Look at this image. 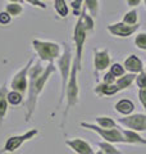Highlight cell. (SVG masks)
<instances>
[{
	"label": "cell",
	"mask_w": 146,
	"mask_h": 154,
	"mask_svg": "<svg viewBox=\"0 0 146 154\" xmlns=\"http://www.w3.org/2000/svg\"><path fill=\"white\" fill-rule=\"evenodd\" d=\"M56 71L54 63H49L46 67H42L41 63L32 64L28 71V89L26 100V122H30L36 109L37 99L42 93L44 88L50 79V76Z\"/></svg>",
	"instance_id": "6da1fadb"
},
{
	"label": "cell",
	"mask_w": 146,
	"mask_h": 154,
	"mask_svg": "<svg viewBox=\"0 0 146 154\" xmlns=\"http://www.w3.org/2000/svg\"><path fill=\"white\" fill-rule=\"evenodd\" d=\"M72 64H73L72 46L68 42H63V53L60 58L58 59V68H59L60 76H62V93H60L59 102H58V107L62 105L63 100L65 99V90H67L68 80H69V76H71Z\"/></svg>",
	"instance_id": "7a4b0ae2"
},
{
	"label": "cell",
	"mask_w": 146,
	"mask_h": 154,
	"mask_svg": "<svg viewBox=\"0 0 146 154\" xmlns=\"http://www.w3.org/2000/svg\"><path fill=\"white\" fill-rule=\"evenodd\" d=\"M77 72H80L77 62L73 59V64H72V71H71V76L68 80V85H67V90H65V99H67V107L64 110V118H63V123L65 122L67 116L69 109L73 108L75 105L78 103V96H80V88H78V80H77Z\"/></svg>",
	"instance_id": "3957f363"
},
{
	"label": "cell",
	"mask_w": 146,
	"mask_h": 154,
	"mask_svg": "<svg viewBox=\"0 0 146 154\" xmlns=\"http://www.w3.org/2000/svg\"><path fill=\"white\" fill-rule=\"evenodd\" d=\"M32 48L36 51L41 60L53 63L55 59L60 58V45L53 41H44V40H32Z\"/></svg>",
	"instance_id": "277c9868"
},
{
	"label": "cell",
	"mask_w": 146,
	"mask_h": 154,
	"mask_svg": "<svg viewBox=\"0 0 146 154\" xmlns=\"http://www.w3.org/2000/svg\"><path fill=\"white\" fill-rule=\"evenodd\" d=\"M81 127H84L86 130H90V131L96 132L99 136H101V139H104V141H108L111 144L115 143H126L123 134L119 128H101L97 125L94 123H87V122H81Z\"/></svg>",
	"instance_id": "5b68a950"
},
{
	"label": "cell",
	"mask_w": 146,
	"mask_h": 154,
	"mask_svg": "<svg viewBox=\"0 0 146 154\" xmlns=\"http://www.w3.org/2000/svg\"><path fill=\"white\" fill-rule=\"evenodd\" d=\"M37 135H38V130L37 128H32V130H28L27 132H24L22 135H14V136H11L7 140V143L4 144L3 149L0 150V154L16 152L17 149L21 148L26 141L32 140V139L35 136H37Z\"/></svg>",
	"instance_id": "8992f818"
},
{
	"label": "cell",
	"mask_w": 146,
	"mask_h": 154,
	"mask_svg": "<svg viewBox=\"0 0 146 154\" xmlns=\"http://www.w3.org/2000/svg\"><path fill=\"white\" fill-rule=\"evenodd\" d=\"M87 31L84 28V26L81 25L80 19H77L75 30H73V41H75V46H76V57L75 60L77 62V66H78V69H82V54H84V46L87 38Z\"/></svg>",
	"instance_id": "52a82bcc"
},
{
	"label": "cell",
	"mask_w": 146,
	"mask_h": 154,
	"mask_svg": "<svg viewBox=\"0 0 146 154\" xmlns=\"http://www.w3.org/2000/svg\"><path fill=\"white\" fill-rule=\"evenodd\" d=\"M33 64V58H31L28 60V63L23 67L21 71H18L14 77L12 79V82H11V88L13 91H17L19 94H26V91L28 89V84H27V80H28V71L32 67Z\"/></svg>",
	"instance_id": "ba28073f"
},
{
	"label": "cell",
	"mask_w": 146,
	"mask_h": 154,
	"mask_svg": "<svg viewBox=\"0 0 146 154\" xmlns=\"http://www.w3.org/2000/svg\"><path fill=\"white\" fill-rule=\"evenodd\" d=\"M120 125H123L126 128L132 130L136 132H144L146 131V114L136 113L131 116H126L118 119Z\"/></svg>",
	"instance_id": "9c48e42d"
},
{
	"label": "cell",
	"mask_w": 146,
	"mask_h": 154,
	"mask_svg": "<svg viewBox=\"0 0 146 154\" xmlns=\"http://www.w3.org/2000/svg\"><path fill=\"white\" fill-rule=\"evenodd\" d=\"M138 28H140L138 23L135 25V26H128L123 22H117V23H113V25H109L108 27H106V30H108L113 36L128 37L131 35H133L135 32H137Z\"/></svg>",
	"instance_id": "30bf717a"
},
{
	"label": "cell",
	"mask_w": 146,
	"mask_h": 154,
	"mask_svg": "<svg viewBox=\"0 0 146 154\" xmlns=\"http://www.w3.org/2000/svg\"><path fill=\"white\" fill-rule=\"evenodd\" d=\"M110 66V54L109 51L104 49V50H99V49H94V67H95V75L101 71H105L108 67Z\"/></svg>",
	"instance_id": "8fae6325"
},
{
	"label": "cell",
	"mask_w": 146,
	"mask_h": 154,
	"mask_svg": "<svg viewBox=\"0 0 146 154\" xmlns=\"http://www.w3.org/2000/svg\"><path fill=\"white\" fill-rule=\"evenodd\" d=\"M65 145L71 148L72 152H75L76 154H95L94 149L87 141L82 140V139H71V140L65 141Z\"/></svg>",
	"instance_id": "7c38bea8"
},
{
	"label": "cell",
	"mask_w": 146,
	"mask_h": 154,
	"mask_svg": "<svg viewBox=\"0 0 146 154\" xmlns=\"http://www.w3.org/2000/svg\"><path fill=\"white\" fill-rule=\"evenodd\" d=\"M123 67L127 71H129L131 73H140L141 71H144V64H142V60L140 59V58L137 55H129L127 59L124 60V64Z\"/></svg>",
	"instance_id": "4fadbf2b"
},
{
	"label": "cell",
	"mask_w": 146,
	"mask_h": 154,
	"mask_svg": "<svg viewBox=\"0 0 146 154\" xmlns=\"http://www.w3.org/2000/svg\"><path fill=\"white\" fill-rule=\"evenodd\" d=\"M123 134L126 144H137V145H146V139H144L138 132L132 131V130H120Z\"/></svg>",
	"instance_id": "5bb4252c"
},
{
	"label": "cell",
	"mask_w": 146,
	"mask_h": 154,
	"mask_svg": "<svg viewBox=\"0 0 146 154\" xmlns=\"http://www.w3.org/2000/svg\"><path fill=\"white\" fill-rule=\"evenodd\" d=\"M114 109L117 113L123 114V116H131L135 110V104L132 100L129 99H120L119 102H117L114 105Z\"/></svg>",
	"instance_id": "9a60e30c"
},
{
	"label": "cell",
	"mask_w": 146,
	"mask_h": 154,
	"mask_svg": "<svg viewBox=\"0 0 146 154\" xmlns=\"http://www.w3.org/2000/svg\"><path fill=\"white\" fill-rule=\"evenodd\" d=\"M119 91V89L117 88V85H108V84H97L94 89V93L97 96H111V95H115Z\"/></svg>",
	"instance_id": "2e32d148"
},
{
	"label": "cell",
	"mask_w": 146,
	"mask_h": 154,
	"mask_svg": "<svg viewBox=\"0 0 146 154\" xmlns=\"http://www.w3.org/2000/svg\"><path fill=\"white\" fill-rule=\"evenodd\" d=\"M136 77L137 76H136L135 73H128V75H124V76L119 77V79H117V81H115L117 88L119 89V91L128 89L129 86L136 81Z\"/></svg>",
	"instance_id": "e0dca14e"
},
{
	"label": "cell",
	"mask_w": 146,
	"mask_h": 154,
	"mask_svg": "<svg viewBox=\"0 0 146 154\" xmlns=\"http://www.w3.org/2000/svg\"><path fill=\"white\" fill-rule=\"evenodd\" d=\"M8 91L5 86L0 88V123L3 122V119L5 118L7 112H8V99H7Z\"/></svg>",
	"instance_id": "ac0fdd59"
},
{
	"label": "cell",
	"mask_w": 146,
	"mask_h": 154,
	"mask_svg": "<svg viewBox=\"0 0 146 154\" xmlns=\"http://www.w3.org/2000/svg\"><path fill=\"white\" fill-rule=\"evenodd\" d=\"M80 19V22H81V25L84 26V28L87 31V33H90L94 31V26H95V23H94V19H92L91 16H89L87 14V9L84 7L82 8V13H81V16L78 17Z\"/></svg>",
	"instance_id": "d6986e66"
},
{
	"label": "cell",
	"mask_w": 146,
	"mask_h": 154,
	"mask_svg": "<svg viewBox=\"0 0 146 154\" xmlns=\"http://www.w3.org/2000/svg\"><path fill=\"white\" fill-rule=\"evenodd\" d=\"M95 119H96V125L101 128H119L118 123L111 117H108V116H97Z\"/></svg>",
	"instance_id": "ffe728a7"
},
{
	"label": "cell",
	"mask_w": 146,
	"mask_h": 154,
	"mask_svg": "<svg viewBox=\"0 0 146 154\" xmlns=\"http://www.w3.org/2000/svg\"><path fill=\"white\" fill-rule=\"evenodd\" d=\"M54 9L62 18L67 17L68 13H69V8H68L65 0H54Z\"/></svg>",
	"instance_id": "44dd1931"
},
{
	"label": "cell",
	"mask_w": 146,
	"mask_h": 154,
	"mask_svg": "<svg viewBox=\"0 0 146 154\" xmlns=\"http://www.w3.org/2000/svg\"><path fill=\"white\" fill-rule=\"evenodd\" d=\"M97 146H99L100 150H103L105 154H123L119 149H117L111 143L108 141H100L97 143Z\"/></svg>",
	"instance_id": "7402d4cb"
},
{
	"label": "cell",
	"mask_w": 146,
	"mask_h": 154,
	"mask_svg": "<svg viewBox=\"0 0 146 154\" xmlns=\"http://www.w3.org/2000/svg\"><path fill=\"white\" fill-rule=\"evenodd\" d=\"M5 12L11 14V17H18L23 13V7L18 3H9L5 8Z\"/></svg>",
	"instance_id": "603a6c76"
},
{
	"label": "cell",
	"mask_w": 146,
	"mask_h": 154,
	"mask_svg": "<svg viewBox=\"0 0 146 154\" xmlns=\"http://www.w3.org/2000/svg\"><path fill=\"white\" fill-rule=\"evenodd\" d=\"M85 8L90 12L91 17H96L97 12H99V0H85L84 2Z\"/></svg>",
	"instance_id": "cb8c5ba5"
},
{
	"label": "cell",
	"mask_w": 146,
	"mask_h": 154,
	"mask_svg": "<svg viewBox=\"0 0 146 154\" xmlns=\"http://www.w3.org/2000/svg\"><path fill=\"white\" fill-rule=\"evenodd\" d=\"M7 99H8V103L12 105H21L23 103V95L17 93V91H13V90L8 93Z\"/></svg>",
	"instance_id": "d4e9b609"
},
{
	"label": "cell",
	"mask_w": 146,
	"mask_h": 154,
	"mask_svg": "<svg viewBox=\"0 0 146 154\" xmlns=\"http://www.w3.org/2000/svg\"><path fill=\"white\" fill-rule=\"evenodd\" d=\"M137 21H138V16H137V12L135 11H129L127 12L123 16V23H126V25H128V26H135V25H137Z\"/></svg>",
	"instance_id": "484cf974"
},
{
	"label": "cell",
	"mask_w": 146,
	"mask_h": 154,
	"mask_svg": "<svg viewBox=\"0 0 146 154\" xmlns=\"http://www.w3.org/2000/svg\"><path fill=\"white\" fill-rule=\"evenodd\" d=\"M124 71H126V68H124V67L122 66V64H119V63H114L113 66L110 67V71H109V72L115 77V79H117V77L119 79V77L124 76Z\"/></svg>",
	"instance_id": "4316f807"
},
{
	"label": "cell",
	"mask_w": 146,
	"mask_h": 154,
	"mask_svg": "<svg viewBox=\"0 0 146 154\" xmlns=\"http://www.w3.org/2000/svg\"><path fill=\"white\" fill-rule=\"evenodd\" d=\"M135 44L136 46L141 50H146V32H141L138 33L135 38Z\"/></svg>",
	"instance_id": "83f0119b"
},
{
	"label": "cell",
	"mask_w": 146,
	"mask_h": 154,
	"mask_svg": "<svg viewBox=\"0 0 146 154\" xmlns=\"http://www.w3.org/2000/svg\"><path fill=\"white\" fill-rule=\"evenodd\" d=\"M85 0H73V2L71 3V5L73 8V14L77 17L81 16L82 13V3H84Z\"/></svg>",
	"instance_id": "f1b7e54d"
},
{
	"label": "cell",
	"mask_w": 146,
	"mask_h": 154,
	"mask_svg": "<svg viewBox=\"0 0 146 154\" xmlns=\"http://www.w3.org/2000/svg\"><path fill=\"white\" fill-rule=\"evenodd\" d=\"M136 84H137L138 89H146V72L145 69L141 71L136 77Z\"/></svg>",
	"instance_id": "f546056e"
},
{
	"label": "cell",
	"mask_w": 146,
	"mask_h": 154,
	"mask_svg": "<svg viewBox=\"0 0 146 154\" xmlns=\"http://www.w3.org/2000/svg\"><path fill=\"white\" fill-rule=\"evenodd\" d=\"M138 100L140 103L142 104L144 109L146 110V89H138Z\"/></svg>",
	"instance_id": "4dcf8cb0"
},
{
	"label": "cell",
	"mask_w": 146,
	"mask_h": 154,
	"mask_svg": "<svg viewBox=\"0 0 146 154\" xmlns=\"http://www.w3.org/2000/svg\"><path fill=\"white\" fill-rule=\"evenodd\" d=\"M117 79L110 73V72H108V73H105L104 77H103V82L104 84H108V85H114L115 84Z\"/></svg>",
	"instance_id": "1f68e13d"
},
{
	"label": "cell",
	"mask_w": 146,
	"mask_h": 154,
	"mask_svg": "<svg viewBox=\"0 0 146 154\" xmlns=\"http://www.w3.org/2000/svg\"><path fill=\"white\" fill-rule=\"evenodd\" d=\"M11 14L7 13V12H2L0 13V23L2 25H8V23H11Z\"/></svg>",
	"instance_id": "d6a6232c"
},
{
	"label": "cell",
	"mask_w": 146,
	"mask_h": 154,
	"mask_svg": "<svg viewBox=\"0 0 146 154\" xmlns=\"http://www.w3.org/2000/svg\"><path fill=\"white\" fill-rule=\"evenodd\" d=\"M23 2H27L28 4H31V5H33V7H38L41 9H46V5L41 2V0H23Z\"/></svg>",
	"instance_id": "836d02e7"
},
{
	"label": "cell",
	"mask_w": 146,
	"mask_h": 154,
	"mask_svg": "<svg viewBox=\"0 0 146 154\" xmlns=\"http://www.w3.org/2000/svg\"><path fill=\"white\" fill-rule=\"evenodd\" d=\"M141 3V0H127V4L129 7H137Z\"/></svg>",
	"instance_id": "e575fe53"
},
{
	"label": "cell",
	"mask_w": 146,
	"mask_h": 154,
	"mask_svg": "<svg viewBox=\"0 0 146 154\" xmlns=\"http://www.w3.org/2000/svg\"><path fill=\"white\" fill-rule=\"evenodd\" d=\"M9 2H11V3H18V4H21L23 0H9Z\"/></svg>",
	"instance_id": "d590c367"
},
{
	"label": "cell",
	"mask_w": 146,
	"mask_h": 154,
	"mask_svg": "<svg viewBox=\"0 0 146 154\" xmlns=\"http://www.w3.org/2000/svg\"><path fill=\"white\" fill-rule=\"evenodd\" d=\"M95 154H105V153H104L103 150H100V149H99V152H96Z\"/></svg>",
	"instance_id": "8d00e7d4"
},
{
	"label": "cell",
	"mask_w": 146,
	"mask_h": 154,
	"mask_svg": "<svg viewBox=\"0 0 146 154\" xmlns=\"http://www.w3.org/2000/svg\"><path fill=\"white\" fill-rule=\"evenodd\" d=\"M144 2H145V5H146V0H144Z\"/></svg>",
	"instance_id": "74e56055"
},
{
	"label": "cell",
	"mask_w": 146,
	"mask_h": 154,
	"mask_svg": "<svg viewBox=\"0 0 146 154\" xmlns=\"http://www.w3.org/2000/svg\"><path fill=\"white\" fill-rule=\"evenodd\" d=\"M145 72H146V68H145Z\"/></svg>",
	"instance_id": "f35d334b"
}]
</instances>
